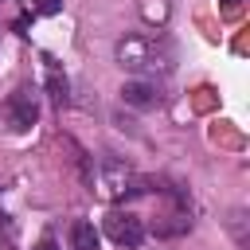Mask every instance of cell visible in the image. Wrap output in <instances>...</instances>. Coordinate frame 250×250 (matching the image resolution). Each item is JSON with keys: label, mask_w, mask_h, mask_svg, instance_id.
Here are the masks:
<instances>
[{"label": "cell", "mask_w": 250, "mask_h": 250, "mask_svg": "<svg viewBox=\"0 0 250 250\" xmlns=\"http://www.w3.org/2000/svg\"><path fill=\"white\" fill-rule=\"evenodd\" d=\"M117 62L125 66V70H133V74H168L172 70V51L164 47V43H156V39H148V35H125L121 43H117Z\"/></svg>", "instance_id": "1"}, {"label": "cell", "mask_w": 250, "mask_h": 250, "mask_svg": "<svg viewBox=\"0 0 250 250\" xmlns=\"http://www.w3.org/2000/svg\"><path fill=\"white\" fill-rule=\"evenodd\" d=\"M90 184L98 188L102 199H133V195H145V191L152 188V180L137 176L125 160H113V156H105V160L98 164V172L90 176Z\"/></svg>", "instance_id": "2"}, {"label": "cell", "mask_w": 250, "mask_h": 250, "mask_svg": "<svg viewBox=\"0 0 250 250\" xmlns=\"http://www.w3.org/2000/svg\"><path fill=\"white\" fill-rule=\"evenodd\" d=\"M105 234L117 246H141L145 242V223L133 211H109L105 215Z\"/></svg>", "instance_id": "3"}, {"label": "cell", "mask_w": 250, "mask_h": 250, "mask_svg": "<svg viewBox=\"0 0 250 250\" xmlns=\"http://www.w3.org/2000/svg\"><path fill=\"white\" fill-rule=\"evenodd\" d=\"M4 117L12 121V129H31L35 117H39V102H35V94H31L27 86L12 90L8 102H4Z\"/></svg>", "instance_id": "4"}, {"label": "cell", "mask_w": 250, "mask_h": 250, "mask_svg": "<svg viewBox=\"0 0 250 250\" xmlns=\"http://www.w3.org/2000/svg\"><path fill=\"white\" fill-rule=\"evenodd\" d=\"M121 102L125 105H137V109H156L160 105V90L152 82H125L121 86Z\"/></svg>", "instance_id": "5"}, {"label": "cell", "mask_w": 250, "mask_h": 250, "mask_svg": "<svg viewBox=\"0 0 250 250\" xmlns=\"http://www.w3.org/2000/svg\"><path fill=\"white\" fill-rule=\"evenodd\" d=\"M70 250H98V230H94V223H86V219L70 223Z\"/></svg>", "instance_id": "6"}, {"label": "cell", "mask_w": 250, "mask_h": 250, "mask_svg": "<svg viewBox=\"0 0 250 250\" xmlns=\"http://www.w3.org/2000/svg\"><path fill=\"white\" fill-rule=\"evenodd\" d=\"M141 16H145V23H164L168 20V4L164 0H145L141 4Z\"/></svg>", "instance_id": "7"}, {"label": "cell", "mask_w": 250, "mask_h": 250, "mask_svg": "<svg viewBox=\"0 0 250 250\" xmlns=\"http://www.w3.org/2000/svg\"><path fill=\"white\" fill-rule=\"evenodd\" d=\"M47 90H51V98L62 105L66 102V78L59 74V66H47Z\"/></svg>", "instance_id": "8"}, {"label": "cell", "mask_w": 250, "mask_h": 250, "mask_svg": "<svg viewBox=\"0 0 250 250\" xmlns=\"http://www.w3.org/2000/svg\"><path fill=\"white\" fill-rule=\"evenodd\" d=\"M12 242H16V230H12V223L0 215V250H12Z\"/></svg>", "instance_id": "9"}, {"label": "cell", "mask_w": 250, "mask_h": 250, "mask_svg": "<svg viewBox=\"0 0 250 250\" xmlns=\"http://www.w3.org/2000/svg\"><path fill=\"white\" fill-rule=\"evenodd\" d=\"M62 8V0H35V12H43V16H55Z\"/></svg>", "instance_id": "10"}, {"label": "cell", "mask_w": 250, "mask_h": 250, "mask_svg": "<svg viewBox=\"0 0 250 250\" xmlns=\"http://www.w3.org/2000/svg\"><path fill=\"white\" fill-rule=\"evenodd\" d=\"M31 250H59V242H55V238H43V242H35Z\"/></svg>", "instance_id": "11"}, {"label": "cell", "mask_w": 250, "mask_h": 250, "mask_svg": "<svg viewBox=\"0 0 250 250\" xmlns=\"http://www.w3.org/2000/svg\"><path fill=\"white\" fill-rule=\"evenodd\" d=\"M223 4H234V0H223Z\"/></svg>", "instance_id": "12"}, {"label": "cell", "mask_w": 250, "mask_h": 250, "mask_svg": "<svg viewBox=\"0 0 250 250\" xmlns=\"http://www.w3.org/2000/svg\"><path fill=\"white\" fill-rule=\"evenodd\" d=\"M0 4H4V0H0Z\"/></svg>", "instance_id": "13"}]
</instances>
